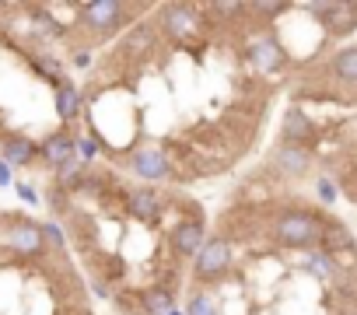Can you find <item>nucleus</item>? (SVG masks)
Masks as SVG:
<instances>
[{"label":"nucleus","mask_w":357,"mask_h":315,"mask_svg":"<svg viewBox=\"0 0 357 315\" xmlns=\"http://www.w3.org/2000/svg\"><path fill=\"white\" fill-rule=\"evenodd\" d=\"M0 151H4V165H15V169H25V165H36L39 162V144L25 133H11L0 140Z\"/></svg>","instance_id":"ddd939ff"},{"label":"nucleus","mask_w":357,"mask_h":315,"mask_svg":"<svg viewBox=\"0 0 357 315\" xmlns=\"http://www.w3.org/2000/svg\"><path fill=\"white\" fill-rule=\"evenodd\" d=\"M168 245H172V252L178 256V259H197L200 256V249L207 245V221L204 217H190V221H178V224H172L168 228Z\"/></svg>","instance_id":"9d476101"},{"label":"nucleus","mask_w":357,"mask_h":315,"mask_svg":"<svg viewBox=\"0 0 357 315\" xmlns=\"http://www.w3.org/2000/svg\"><path fill=\"white\" fill-rule=\"evenodd\" d=\"M70 60H74V67H81V70H84V67H91V53H88V49H77Z\"/></svg>","instance_id":"aec40b11"},{"label":"nucleus","mask_w":357,"mask_h":315,"mask_svg":"<svg viewBox=\"0 0 357 315\" xmlns=\"http://www.w3.org/2000/svg\"><path fill=\"white\" fill-rule=\"evenodd\" d=\"M231 270H235V245H231L225 235H211L207 245L200 249V256L193 259V284L214 287V284H221Z\"/></svg>","instance_id":"39448f33"},{"label":"nucleus","mask_w":357,"mask_h":315,"mask_svg":"<svg viewBox=\"0 0 357 315\" xmlns=\"http://www.w3.org/2000/svg\"><path fill=\"white\" fill-rule=\"evenodd\" d=\"M53 109H56V116H60L63 126H74L81 119V109H84V91L74 81H63L53 91Z\"/></svg>","instance_id":"4468645a"},{"label":"nucleus","mask_w":357,"mask_h":315,"mask_svg":"<svg viewBox=\"0 0 357 315\" xmlns=\"http://www.w3.org/2000/svg\"><path fill=\"white\" fill-rule=\"evenodd\" d=\"M186 315H218V305H214L211 287L190 284V294H186Z\"/></svg>","instance_id":"f3484780"},{"label":"nucleus","mask_w":357,"mask_h":315,"mask_svg":"<svg viewBox=\"0 0 357 315\" xmlns=\"http://www.w3.org/2000/svg\"><path fill=\"white\" fill-rule=\"evenodd\" d=\"M329 214L312 207V203H298V200H280L273 203V217L266 228V245L280 249V252H312L322 245V231H326Z\"/></svg>","instance_id":"f257e3e1"},{"label":"nucleus","mask_w":357,"mask_h":315,"mask_svg":"<svg viewBox=\"0 0 357 315\" xmlns=\"http://www.w3.org/2000/svg\"><path fill=\"white\" fill-rule=\"evenodd\" d=\"M319 197H322L326 203H333V200H336V183L322 176V179H319Z\"/></svg>","instance_id":"6ab92c4d"},{"label":"nucleus","mask_w":357,"mask_h":315,"mask_svg":"<svg viewBox=\"0 0 357 315\" xmlns=\"http://www.w3.org/2000/svg\"><path fill=\"white\" fill-rule=\"evenodd\" d=\"M312 169H315V154L308 147H294V144H280V140L266 151V162L259 165L263 176H270L273 183H284V186L308 179Z\"/></svg>","instance_id":"20e7f679"},{"label":"nucleus","mask_w":357,"mask_h":315,"mask_svg":"<svg viewBox=\"0 0 357 315\" xmlns=\"http://www.w3.org/2000/svg\"><path fill=\"white\" fill-rule=\"evenodd\" d=\"M144 11H151V8L147 4H119V0H95V4H81V15H77V25H74V32L81 36V49L102 46V43L116 39L123 29H133L137 22H130V18H140Z\"/></svg>","instance_id":"f03ea898"},{"label":"nucleus","mask_w":357,"mask_h":315,"mask_svg":"<svg viewBox=\"0 0 357 315\" xmlns=\"http://www.w3.org/2000/svg\"><path fill=\"white\" fill-rule=\"evenodd\" d=\"M168 203H172V197L161 193V190H154V186H126L123 214H126L130 221L144 224V228H154V224L165 217Z\"/></svg>","instance_id":"423d86ee"},{"label":"nucleus","mask_w":357,"mask_h":315,"mask_svg":"<svg viewBox=\"0 0 357 315\" xmlns=\"http://www.w3.org/2000/svg\"><path fill=\"white\" fill-rule=\"evenodd\" d=\"M322 74L333 88H357V46L336 49V56L322 63Z\"/></svg>","instance_id":"f8f14e48"},{"label":"nucleus","mask_w":357,"mask_h":315,"mask_svg":"<svg viewBox=\"0 0 357 315\" xmlns=\"http://www.w3.org/2000/svg\"><path fill=\"white\" fill-rule=\"evenodd\" d=\"M77 158V137H70V130H56L50 137L39 140V162L46 169H63L67 162H74Z\"/></svg>","instance_id":"9b49d317"},{"label":"nucleus","mask_w":357,"mask_h":315,"mask_svg":"<svg viewBox=\"0 0 357 315\" xmlns=\"http://www.w3.org/2000/svg\"><path fill=\"white\" fill-rule=\"evenodd\" d=\"M308 15L319 18V29L326 39H347L357 32V4L354 0H326V4H308Z\"/></svg>","instance_id":"6e6552de"},{"label":"nucleus","mask_w":357,"mask_h":315,"mask_svg":"<svg viewBox=\"0 0 357 315\" xmlns=\"http://www.w3.org/2000/svg\"><path fill=\"white\" fill-rule=\"evenodd\" d=\"M326 256H343V252H357V242H354V235H350V228L340 221V217H333L329 214V221H326V231H322V245H319Z\"/></svg>","instance_id":"2eb2a0df"},{"label":"nucleus","mask_w":357,"mask_h":315,"mask_svg":"<svg viewBox=\"0 0 357 315\" xmlns=\"http://www.w3.org/2000/svg\"><path fill=\"white\" fill-rule=\"evenodd\" d=\"M123 165L144 183H172V162L161 144H137L126 151Z\"/></svg>","instance_id":"0eeeda50"},{"label":"nucleus","mask_w":357,"mask_h":315,"mask_svg":"<svg viewBox=\"0 0 357 315\" xmlns=\"http://www.w3.org/2000/svg\"><path fill=\"white\" fill-rule=\"evenodd\" d=\"M168 315H186V312H178V308H172V312H168Z\"/></svg>","instance_id":"4be33fe9"},{"label":"nucleus","mask_w":357,"mask_h":315,"mask_svg":"<svg viewBox=\"0 0 357 315\" xmlns=\"http://www.w3.org/2000/svg\"><path fill=\"white\" fill-rule=\"evenodd\" d=\"M319 126L312 123V116L298 105V102H291L287 109H284V119H280V144H294V147H308L312 154L319 151Z\"/></svg>","instance_id":"1a4fd4ad"},{"label":"nucleus","mask_w":357,"mask_h":315,"mask_svg":"<svg viewBox=\"0 0 357 315\" xmlns=\"http://www.w3.org/2000/svg\"><path fill=\"white\" fill-rule=\"evenodd\" d=\"M95 154H98L95 137H77V158H81L84 165H91V162H95Z\"/></svg>","instance_id":"a211bd4d"},{"label":"nucleus","mask_w":357,"mask_h":315,"mask_svg":"<svg viewBox=\"0 0 357 315\" xmlns=\"http://www.w3.org/2000/svg\"><path fill=\"white\" fill-rule=\"evenodd\" d=\"M154 15H158L154 25L168 46H193L211 29L204 4H161Z\"/></svg>","instance_id":"7ed1b4c3"},{"label":"nucleus","mask_w":357,"mask_h":315,"mask_svg":"<svg viewBox=\"0 0 357 315\" xmlns=\"http://www.w3.org/2000/svg\"><path fill=\"white\" fill-rule=\"evenodd\" d=\"M8 179H11V172H8V165H4V162H0V186H4Z\"/></svg>","instance_id":"412c9836"},{"label":"nucleus","mask_w":357,"mask_h":315,"mask_svg":"<svg viewBox=\"0 0 357 315\" xmlns=\"http://www.w3.org/2000/svg\"><path fill=\"white\" fill-rule=\"evenodd\" d=\"M175 301H178V294H172V291H165L158 284H147L144 287V305H147L151 315H168L175 308Z\"/></svg>","instance_id":"dca6fc26"}]
</instances>
